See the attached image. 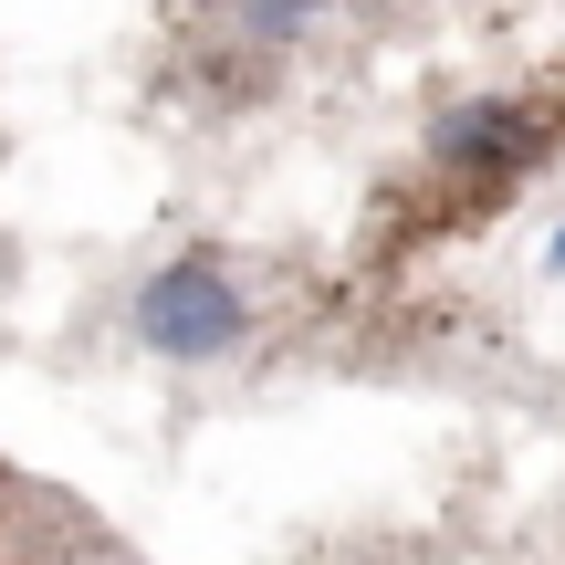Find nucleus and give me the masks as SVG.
<instances>
[{
	"label": "nucleus",
	"instance_id": "nucleus-1",
	"mask_svg": "<svg viewBox=\"0 0 565 565\" xmlns=\"http://www.w3.org/2000/svg\"><path fill=\"white\" fill-rule=\"evenodd\" d=\"M137 335L158 345V356H179V366H210V356H231V345L252 335V303H242V282H231L221 263H168V273H147V294H137Z\"/></svg>",
	"mask_w": 565,
	"mask_h": 565
},
{
	"label": "nucleus",
	"instance_id": "nucleus-2",
	"mask_svg": "<svg viewBox=\"0 0 565 565\" xmlns=\"http://www.w3.org/2000/svg\"><path fill=\"white\" fill-rule=\"evenodd\" d=\"M524 147H534V116H524V105H461V116L440 126L429 158H440V168H513Z\"/></svg>",
	"mask_w": 565,
	"mask_h": 565
},
{
	"label": "nucleus",
	"instance_id": "nucleus-3",
	"mask_svg": "<svg viewBox=\"0 0 565 565\" xmlns=\"http://www.w3.org/2000/svg\"><path fill=\"white\" fill-rule=\"evenodd\" d=\"M303 11H315V0H252V32H273V42H282Z\"/></svg>",
	"mask_w": 565,
	"mask_h": 565
},
{
	"label": "nucleus",
	"instance_id": "nucleus-4",
	"mask_svg": "<svg viewBox=\"0 0 565 565\" xmlns=\"http://www.w3.org/2000/svg\"><path fill=\"white\" fill-rule=\"evenodd\" d=\"M545 263H555V273H565V231H555V252H545Z\"/></svg>",
	"mask_w": 565,
	"mask_h": 565
}]
</instances>
